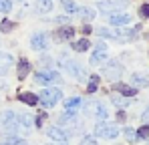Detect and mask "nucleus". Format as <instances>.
<instances>
[{
  "label": "nucleus",
  "instance_id": "nucleus-1",
  "mask_svg": "<svg viewBox=\"0 0 149 145\" xmlns=\"http://www.w3.org/2000/svg\"><path fill=\"white\" fill-rule=\"evenodd\" d=\"M63 99V93L61 89H42V93L38 95V103H42L45 107H54L58 101Z\"/></svg>",
  "mask_w": 149,
  "mask_h": 145
},
{
  "label": "nucleus",
  "instance_id": "nucleus-2",
  "mask_svg": "<svg viewBox=\"0 0 149 145\" xmlns=\"http://www.w3.org/2000/svg\"><path fill=\"white\" fill-rule=\"evenodd\" d=\"M95 133H97V137H103V139H115L119 135V129H117V125H111V123L103 121L95 127Z\"/></svg>",
  "mask_w": 149,
  "mask_h": 145
},
{
  "label": "nucleus",
  "instance_id": "nucleus-3",
  "mask_svg": "<svg viewBox=\"0 0 149 145\" xmlns=\"http://www.w3.org/2000/svg\"><path fill=\"white\" fill-rule=\"evenodd\" d=\"M34 83L38 85H49V83H61V75L54 71H45L34 75Z\"/></svg>",
  "mask_w": 149,
  "mask_h": 145
},
{
  "label": "nucleus",
  "instance_id": "nucleus-4",
  "mask_svg": "<svg viewBox=\"0 0 149 145\" xmlns=\"http://www.w3.org/2000/svg\"><path fill=\"white\" fill-rule=\"evenodd\" d=\"M125 6H127V2H125V0H105V2H99L101 12H109V14L119 12V10L125 8Z\"/></svg>",
  "mask_w": 149,
  "mask_h": 145
},
{
  "label": "nucleus",
  "instance_id": "nucleus-5",
  "mask_svg": "<svg viewBox=\"0 0 149 145\" xmlns=\"http://www.w3.org/2000/svg\"><path fill=\"white\" fill-rule=\"evenodd\" d=\"M103 72H105V77H109L111 81H117V79H119V77L123 75V67H121V65H119L117 61H109Z\"/></svg>",
  "mask_w": 149,
  "mask_h": 145
},
{
  "label": "nucleus",
  "instance_id": "nucleus-6",
  "mask_svg": "<svg viewBox=\"0 0 149 145\" xmlns=\"http://www.w3.org/2000/svg\"><path fill=\"white\" fill-rule=\"evenodd\" d=\"M105 59H107V47H105V43H97V48L91 54V65H99Z\"/></svg>",
  "mask_w": 149,
  "mask_h": 145
},
{
  "label": "nucleus",
  "instance_id": "nucleus-7",
  "mask_svg": "<svg viewBox=\"0 0 149 145\" xmlns=\"http://www.w3.org/2000/svg\"><path fill=\"white\" fill-rule=\"evenodd\" d=\"M47 135H49L50 139H54V141H61V143H65L69 139V133L63 131V129H58V127H50L49 131H47Z\"/></svg>",
  "mask_w": 149,
  "mask_h": 145
},
{
  "label": "nucleus",
  "instance_id": "nucleus-8",
  "mask_svg": "<svg viewBox=\"0 0 149 145\" xmlns=\"http://www.w3.org/2000/svg\"><path fill=\"white\" fill-rule=\"evenodd\" d=\"M129 20H131L129 14H119V12H113L109 16V22L113 24V26H125V24H129Z\"/></svg>",
  "mask_w": 149,
  "mask_h": 145
},
{
  "label": "nucleus",
  "instance_id": "nucleus-9",
  "mask_svg": "<svg viewBox=\"0 0 149 145\" xmlns=\"http://www.w3.org/2000/svg\"><path fill=\"white\" fill-rule=\"evenodd\" d=\"M30 47L34 48V50H45V48H47V36H45V34H32Z\"/></svg>",
  "mask_w": 149,
  "mask_h": 145
},
{
  "label": "nucleus",
  "instance_id": "nucleus-10",
  "mask_svg": "<svg viewBox=\"0 0 149 145\" xmlns=\"http://www.w3.org/2000/svg\"><path fill=\"white\" fill-rule=\"evenodd\" d=\"M131 83H133L135 89H137V87H147L149 77L147 75H141V72H133V75H131Z\"/></svg>",
  "mask_w": 149,
  "mask_h": 145
},
{
  "label": "nucleus",
  "instance_id": "nucleus-11",
  "mask_svg": "<svg viewBox=\"0 0 149 145\" xmlns=\"http://www.w3.org/2000/svg\"><path fill=\"white\" fill-rule=\"evenodd\" d=\"M10 65H12V56H10V54H4V52H0V77L8 72Z\"/></svg>",
  "mask_w": 149,
  "mask_h": 145
},
{
  "label": "nucleus",
  "instance_id": "nucleus-12",
  "mask_svg": "<svg viewBox=\"0 0 149 145\" xmlns=\"http://www.w3.org/2000/svg\"><path fill=\"white\" fill-rule=\"evenodd\" d=\"M115 89H117L123 97H133L135 93H137V89H135L133 85H125V83H117V85H115Z\"/></svg>",
  "mask_w": 149,
  "mask_h": 145
},
{
  "label": "nucleus",
  "instance_id": "nucleus-13",
  "mask_svg": "<svg viewBox=\"0 0 149 145\" xmlns=\"http://www.w3.org/2000/svg\"><path fill=\"white\" fill-rule=\"evenodd\" d=\"M73 34H74L73 26H65V28H61V30L56 32V40H71Z\"/></svg>",
  "mask_w": 149,
  "mask_h": 145
},
{
  "label": "nucleus",
  "instance_id": "nucleus-14",
  "mask_svg": "<svg viewBox=\"0 0 149 145\" xmlns=\"http://www.w3.org/2000/svg\"><path fill=\"white\" fill-rule=\"evenodd\" d=\"M28 71H30V63H28L26 59H20V63H18V79H20V81L26 79Z\"/></svg>",
  "mask_w": 149,
  "mask_h": 145
},
{
  "label": "nucleus",
  "instance_id": "nucleus-15",
  "mask_svg": "<svg viewBox=\"0 0 149 145\" xmlns=\"http://www.w3.org/2000/svg\"><path fill=\"white\" fill-rule=\"evenodd\" d=\"M18 99H20L22 103H26V105H36V103H38V97L32 95V93H20Z\"/></svg>",
  "mask_w": 149,
  "mask_h": 145
},
{
  "label": "nucleus",
  "instance_id": "nucleus-16",
  "mask_svg": "<svg viewBox=\"0 0 149 145\" xmlns=\"http://www.w3.org/2000/svg\"><path fill=\"white\" fill-rule=\"evenodd\" d=\"M89 47H91V43H89L87 38H81V40L73 43V50H77V52H85Z\"/></svg>",
  "mask_w": 149,
  "mask_h": 145
},
{
  "label": "nucleus",
  "instance_id": "nucleus-17",
  "mask_svg": "<svg viewBox=\"0 0 149 145\" xmlns=\"http://www.w3.org/2000/svg\"><path fill=\"white\" fill-rule=\"evenodd\" d=\"M99 81H101V77H99V75H91L87 91H89V93H95V91H97V87H99Z\"/></svg>",
  "mask_w": 149,
  "mask_h": 145
},
{
  "label": "nucleus",
  "instance_id": "nucleus-18",
  "mask_svg": "<svg viewBox=\"0 0 149 145\" xmlns=\"http://www.w3.org/2000/svg\"><path fill=\"white\" fill-rule=\"evenodd\" d=\"M81 103H83V101H81L79 97H73V99H67V101H65V107H67V109H77V107H81Z\"/></svg>",
  "mask_w": 149,
  "mask_h": 145
},
{
  "label": "nucleus",
  "instance_id": "nucleus-19",
  "mask_svg": "<svg viewBox=\"0 0 149 145\" xmlns=\"http://www.w3.org/2000/svg\"><path fill=\"white\" fill-rule=\"evenodd\" d=\"M129 103H131V101H129V97H123V95L113 99V105H115V107H127Z\"/></svg>",
  "mask_w": 149,
  "mask_h": 145
},
{
  "label": "nucleus",
  "instance_id": "nucleus-20",
  "mask_svg": "<svg viewBox=\"0 0 149 145\" xmlns=\"http://www.w3.org/2000/svg\"><path fill=\"white\" fill-rule=\"evenodd\" d=\"M77 12H79V14H81L85 20H91V18H95V12H93L91 8H79Z\"/></svg>",
  "mask_w": 149,
  "mask_h": 145
},
{
  "label": "nucleus",
  "instance_id": "nucleus-21",
  "mask_svg": "<svg viewBox=\"0 0 149 145\" xmlns=\"http://www.w3.org/2000/svg\"><path fill=\"white\" fill-rule=\"evenodd\" d=\"M4 143H6V145H26V141L18 139L16 135H10V137H6V139H4Z\"/></svg>",
  "mask_w": 149,
  "mask_h": 145
},
{
  "label": "nucleus",
  "instance_id": "nucleus-22",
  "mask_svg": "<svg viewBox=\"0 0 149 145\" xmlns=\"http://www.w3.org/2000/svg\"><path fill=\"white\" fill-rule=\"evenodd\" d=\"M50 8H52V2L50 0H40V4H38V10L40 12H49Z\"/></svg>",
  "mask_w": 149,
  "mask_h": 145
},
{
  "label": "nucleus",
  "instance_id": "nucleus-23",
  "mask_svg": "<svg viewBox=\"0 0 149 145\" xmlns=\"http://www.w3.org/2000/svg\"><path fill=\"white\" fill-rule=\"evenodd\" d=\"M137 137L139 139H149V127L147 125H143L141 129H137Z\"/></svg>",
  "mask_w": 149,
  "mask_h": 145
},
{
  "label": "nucleus",
  "instance_id": "nucleus-24",
  "mask_svg": "<svg viewBox=\"0 0 149 145\" xmlns=\"http://www.w3.org/2000/svg\"><path fill=\"white\" fill-rule=\"evenodd\" d=\"M95 115H97V119L105 121V119H107V109H105L103 105H97V113H95Z\"/></svg>",
  "mask_w": 149,
  "mask_h": 145
},
{
  "label": "nucleus",
  "instance_id": "nucleus-25",
  "mask_svg": "<svg viewBox=\"0 0 149 145\" xmlns=\"http://www.w3.org/2000/svg\"><path fill=\"white\" fill-rule=\"evenodd\" d=\"M63 6H65V10H67V12H77V10H79V8H77V4L71 2V0H65V2H63Z\"/></svg>",
  "mask_w": 149,
  "mask_h": 145
},
{
  "label": "nucleus",
  "instance_id": "nucleus-26",
  "mask_svg": "<svg viewBox=\"0 0 149 145\" xmlns=\"http://www.w3.org/2000/svg\"><path fill=\"white\" fill-rule=\"evenodd\" d=\"M125 137H127V141H135V139H139L135 129H125Z\"/></svg>",
  "mask_w": 149,
  "mask_h": 145
},
{
  "label": "nucleus",
  "instance_id": "nucleus-27",
  "mask_svg": "<svg viewBox=\"0 0 149 145\" xmlns=\"http://www.w3.org/2000/svg\"><path fill=\"white\" fill-rule=\"evenodd\" d=\"M12 28H14V24L10 22V20H2V24H0V30L2 32H10Z\"/></svg>",
  "mask_w": 149,
  "mask_h": 145
},
{
  "label": "nucleus",
  "instance_id": "nucleus-28",
  "mask_svg": "<svg viewBox=\"0 0 149 145\" xmlns=\"http://www.w3.org/2000/svg\"><path fill=\"white\" fill-rule=\"evenodd\" d=\"M10 8H12L10 0H0V12H10Z\"/></svg>",
  "mask_w": 149,
  "mask_h": 145
},
{
  "label": "nucleus",
  "instance_id": "nucleus-29",
  "mask_svg": "<svg viewBox=\"0 0 149 145\" xmlns=\"http://www.w3.org/2000/svg\"><path fill=\"white\" fill-rule=\"evenodd\" d=\"M139 16H141V18H149V4H143V6L139 8Z\"/></svg>",
  "mask_w": 149,
  "mask_h": 145
},
{
  "label": "nucleus",
  "instance_id": "nucleus-30",
  "mask_svg": "<svg viewBox=\"0 0 149 145\" xmlns=\"http://www.w3.org/2000/svg\"><path fill=\"white\" fill-rule=\"evenodd\" d=\"M81 145H97V139H95V137H85V139L81 141Z\"/></svg>",
  "mask_w": 149,
  "mask_h": 145
},
{
  "label": "nucleus",
  "instance_id": "nucleus-31",
  "mask_svg": "<svg viewBox=\"0 0 149 145\" xmlns=\"http://www.w3.org/2000/svg\"><path fill=\"white\" fill-rule=\"evenodd\" d=\"M141 121H143V123H149V107L145 109V111H143V115H141Z\"/></svg>",
  "mask_w": 149,
  "mask_h": 145
},
{
  "label": "nucleus",
  "instance_id": "nucleus-32",
  "mask_svg": "<svg viewBox=\"0 0 149 145\" xmlns=\"http://www.w3.org/2000/svg\"><path fill=\"white\" fill-rule=\"evenodd\" d=\"M125 119H127V115H125V111H119V113H117V121H119V123H123Z\"/></svg>",
  "mask_w": 149,
  "mask_h": 145
},
{
  "label": "nucleus",
  "instance_id": "nucleus-33",
  "mask_svg": "<svg viewBox=\"0 0 149 145\" xmlns=\"http://www.w3.org/2000/svg\"><path fill=\"white\" fill-rule=\"evenodd\" d=\"M83 32L89 34V32H91V26H89V24H83Z\"/></svg>",
  "mask_w": 149,
  "mask_h": 145
},
{
  "label": "nucleus",
  "instance_id": "nucleus-34",
  "mask_svg": "<svg viewBox=\"0 0 149 145\" xmlns=\"http://www.w3.org/2000/svg\"><path fill=\"white\" fill-rule=\"evenodd\" d=\"M63 145H65V143H63Z\"/></svg>",
  "mask_w": 149,
  "mask_h": 145
}]
</instances>
